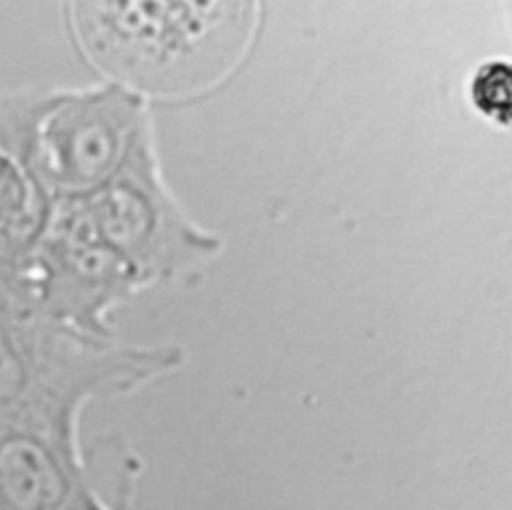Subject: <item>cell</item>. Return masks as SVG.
<instances>
[{"instance_id":"cell-2","label":"cell","mask_w":512,"mask_h":510,"mask_svg":"<svg viewBox=\"0 0 512 510\" xmlns=\"http://www.w3.org/2000/svg\"><path fill=\"white\" fill-rule=\"evenodd\" d=\"M82 400L38 386L0 404V510H64L92 486L74 440Z\"/></svg>"},{"instance_id":"cell-3","label":"cell","mask_w":512,"mask_h":510,"mask_svg":"<svg viewBox=\"0 0 512 510\" xmlns=\"http://www.w3.org/2000/svg\"><path fill=\"white\" fill-rule=\"evenodd\" d=\"M470 96L474 106L482 112L508 122L510 114V70L504 62H488L480 66L470 84Z\"/></svg>"},{"instance_id":"cell-1","label":"cell","mask_w":512,"mask_h":510,"mask_svg":"<svg viewBox=\"0 0 512 510\" xmlns=\"http://www.w3.org/2000/svg\"><path fill=\"white\" fill-rule=\"evenodd\" d=\"M240 2H72L70 24L94 64L154 90L216 78L246 38Z\"/></svg>"}]
</instances>
